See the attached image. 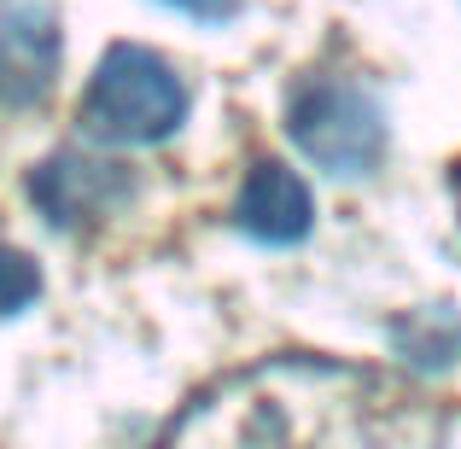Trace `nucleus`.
<instances>
[{
    "label": "nucleus",
    "instance_id": "nucleus-7",
    "mask_svg": "<svg viewBox=\"0 0 461 449\" xmlns=\"http://www.w3.org/2000/svg\"><path fill=\"white\" fill-rule=\"evenodd\" d=\"M35 292H41V274H35V263L23 257V251H0V315L23 310Z\"/></svg>",
    "mask_w": 461,
    "mask_h": 449
},
{
    "label": "nucleus",
    "instance_id": "nucleus-3",
    "mask_svg": "<svg viewBox=\"0 0 461 449\" xmlns=\"http://www.w3.org/2000/svg\"><path fill=\"white\" fill-rule=\"evenodd\" d=\"M298 152L310 157L327 175H368L385 152V123L380 105L357 88V82H304L293 94V112H286Z\"/></svg>",
    "mask_w": 461,
    "mask_h": 449
},
{
    "label": "nucleus",
    "instance_id": "nucleus-1",
    "mask_svg": "<svg viewBox=\"0 0 461 449\" xmlns=\"http://www.w3.org/2000/svg\"><path fill=\"white\" fill-rule=\"evenodd\" d=\"M374 373L339 368V362H269L240 380H228L216 397H204L176 438H222V444H368L397 438V427L357 409H315L327 397H345L368 385Z\"/></svg>",
    "mask_w": 461,
    "mask_h": 449
},
{
    "label": "nucleus",
    "instance_id": "nucleus-6",
    "mask_svg": "<svg viewBox=\"0 0 461 449\" xmlns=\"http://www.w3.org/2000/svg\"><path fill=\"white\" fill-rule=\"evenodd\" d=\"M35 41H53V30L41 23V12H18V18L0 23V70H6V82L18 76V100L41 94L47 65H53V58H30Z\"/></svg>",
    "mask_w": 461,
    "mask_h": 449
},
{
    "label": "nucleus",
    "instance_id": "nucleus-4",
    "mask_svg": "<svg viewBox=\"0 0 461 449\" xmlns=\"http://www.w3.org/2000/svg\"><path fill=\"white\" fill-rule=\"evenodd\" d=\"M310 187L298 181V169L286 164H258L240 187V204H234V222L246 228L251 239L263 246H293V239L310 234Z\"/></svg>",
    "mask_w": 461,
    "mask_h": 449
},
{
    "label": "nucleus",
    "instance_id": "nucleus-2",
    "mask_svg": "<svg viewBox=\"0 0 461 449\" xmlns=\"http://www.w3.org/2000/svg\"><path fill=\"white\" fill-rule=\"evenodd\" d=\"M181 117H187V88L147 47H112L82 94L88 135L112 147H158L181 129Z\"/></svg>",
    "mask_w": 461,
    "mask_h": 449
},
{
    "label": "nucleus",
    "instance_id": "nucleus-8",
    "mask_svg": "<svg viewBox=\"0 0 461 449\" xmlns=\"http://www.w3.org/2000/svg\"><path fill=\"white\" fill-rule=\"evenodd\" d=\"M164 6H181L193 18H228V12H240V0H164Z\"/></svg>",
    "mask_w": 461,
    "mask_h": 449
},
{
    "label": "nucleus",
    "instance_id": "nucleus-5",
    "mask_svg": "<svg viewBox=\"0 0 461 449\" xmlns=\"http://www.w3.org/2000/svg\"><path fill=\"white\" fill-rule=\"evenodd\" d=\"M30 193L53 222H82V216H100L112 199H123V175L112 164H88V157H53L35 169Z\"/></svg>",
    "mask_w": 461,
    "mask_h": 449
}]
</instances>
